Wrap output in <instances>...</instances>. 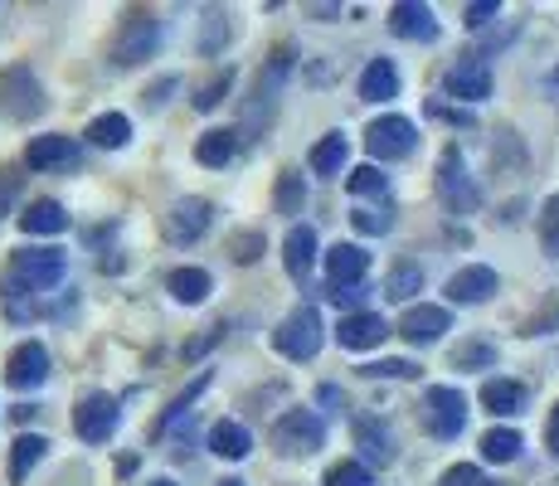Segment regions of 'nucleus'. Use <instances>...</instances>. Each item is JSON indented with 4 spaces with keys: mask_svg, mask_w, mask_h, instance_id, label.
Listing matches in <instances>:
<instances>
[{
    "mask_svg": "<svg viewBox=\"0 0 559 486\" xmlns=\"http://www.w3.org/2000/svg\"><path fill=\"white\" fill-rule=\"evenodd\" d=\"M287 79H293V49H287V45H277V49H273V59L263 63V73H258V79H253L249 103H243V132H258V127H267V122H273V112H277V97H283Z\"/></svg>",
    "mask_w": 559,
    "mask_h": 486,
    "instance_id": "1",
    "label": "nucleus"
},
{
    "mask_svg": "<svg viewBox=\"0 0 559 486\" xmlns=\"http://www.w3.org/2000/svg\"><path fill=\"white\" fill-rule=\"evenodd\" d=\"M433 190L448 214H477V204H481V190H477V180L467 176V161H462L457 146H443V156H438Z\"/></svg>",
    "mask_w": 559,
    "mask_h": 486,
    "instance_id": "2",
    "label": "nucleus"
},
{
    "mask_svg": "<svg viewBox=\"0 0 559 486\" xmlns=\"http://www.w3.org/2000/svg\"><path fill=\"white\" fill-rule=\"evenodd\" d=\"M45 107H49L45 88H39V79L25 63L0 73V117H5V122H35V117H45Z\"/></svg>",
    "mask_w": 559,
    "mask_h": 486,
    "instance_id": "3",
    "label": "nucleus"
},
{
    "mask_svg": "<svg viewBox=\"0 0 559 486\" xmlns=\"http://www.w3.org/2000/svg\"><path fill=\"white\" fill-rule=\"evenodd\" d=\"M273 351L283 355V360H311V355L321 351V311L317 307H293L283 321H277L273 331Z\"/></svg>",
    "mask_w": 559,
    "mask_h": 486,
    "instance_id": "4",
    "label": "nucleus"
},
{
    "mask_svg": "<svg viewBox=\"0 0 559 486\" xmlns=\"http://www.w3.org/2000/svg\"><path fill=\"white\" fill-rule=\"evenodd\" d=\"M156 49H160V20L152 10H132L112 39V63L117 69H136V63H146Z\"/></svg>",
    "mask_w": 559,
    "mask_h": 486,
    "instance_id": "5",
    "label": "nucleus"
},
{
    "mask_svg": "<svg viewBox=\"0 0 559 486\" xmlns=\"http://www.w3.org/2000/svg\"><path fill=\"white\" fill-rule=\"evenodd\" d=\"M63 273H69V258H63L59 248H20V253L10 258L5 277L25 292H45V287H59Z\"/></svg>",
    "mask_w": 559,
    "mask_h": 486,
    "instance_id": "6",
    "label": "nucleus"
},
{
    "mask_svg": "<svg viewBox=\"0 0 559 486\" xmlns=\"http://www.w3.org/2000/svg\"><path fill=\"white\" fill-rule=\"evenodd\" d=\"M321 442H326V424H321L311 408H293V414H283L273 428L277 458H311Z\"/></svg>",
    "mask_w": 559,
    "mask_h": 486,
    "instance_id": "7",
    "label": "nucleus"
},
{
    "mask_svg": "<svg viewBox=\"0 0 559 486\" xmlns=\"http://www.w3.org/2000/svg\"><path fill=\"white\" fill-rule=\"evenodd\" d=\"M424 428L433 438H457L462 428H467V394L453 384H433L424 394Z\"/></svg>",
    "mask_w": 559,
    "mask_h": 486,
    "instance_id": "8",
    "label": "nucleus"
},
{
    "mask_svg": "<svg viewBox=\"0 0 559 486\" xmlns=\"http://www.w3.org/2000/svg\"><path fill=\"white\" fill-rule=\"evenodd\" d=\"M214 224V204L200 200V194H186V200H176L166 210V220H160V234H166V244L186 248V244H200L204 234H210Z\"/></svg>",
    "mask_w": 559,
    "mask_h": 486,
    "instance_id": "9",
    "label": "nucleus"
},
{
    "mask_svg": "<svg viewBox=\"0 0 559 486\" xmlns=\"http://www.w3.org/2000/svg\"><path fill=\"white\" fill-rule=\"evenodd\" d=\"M414 146H418V127L400 112L374 117L370 132H365V151L374 161H404V156H414Z\"/></svg>",
    "mask_w": 559,
    "mask_h": 486,
    "instance_id": "10",
    "label": "nucleus"
},
{
    "mask_svg": "<svg viewBox=\"0 0 559 486\" xmlns=\"http://www.w3.org/2000/svg\"><path fill=\"white\" fill-rule=\"evenodd\" d=\"M117 399L112 394H83L79 399V408H73V434H79L83 442H107L117 434Z\"/></svg>",
    "mask_w": 559,
    "mask_h": 486,
    "instance_id": "11",
    "label": "nucleus"
},
{
    "mask_svg": "<svg viewBox=\"0 0 559 486\" xmlns=\"http://www.w3.org/2000/svg\"><path fill=\"white\" fill-rule=\"evenodd\" d=\"M443 93L457 97V103H481V97H491V69H487V59H477V54H462L453 69L443 73Z\"/></svg>",
    "mask_w": 559,
    "mask_h": 486,
    "instance_id": "12",
    "label": "nucleus"
},
{
    "mask_svg": "<svg viewBox=\"0 0 559 486\" xmlns=\"http://www.w3.org/2000/svg\"><path fill=\"white\" fill-rule=\"evenodd\" d=\"M497 292H501V277H497V268H487V263H467L448 277V301H457V307H481V301H491Z\"/></svg>",
    "mask_w": 559,
    "mask_h": 486,
    "instance_id": "13",
    "label": "nucleus"
},
{
    "mask_svg": "<svg viewBox=\"0 0 559 486\" xmlns=\"http://www.w3.org/2000/svg\"><path fill=\"white\" fill-rule=\"evenodd\" d=\"M49 380V351L45 341H20L5 360V384L10 389H39Z\"/></svg>",
    "mask_w": 559,
    "mask_h": 486,
    "instance_id": "14",
    "label": "nucleus"
},
{
    "mask_svg": "<svg viewBox=\"0 0 559 486\" xmlns=\"http://www.w3.org/2000/svg\"><path fill=\"white\" fill-rule=\"evenodd\" d=\"M443 331H453L448 307H428V301H418V307H408L400 317V336L408 345H433V341H443Z\"/></svg>",
    "mask_w": 559,
    "mask_h": 486,
    "instance_id": "15",
    "label": "nucleus"
},
{
    "mask_svg": "<svg viewBox=\"0 0 559 486\" xmlns=\"http://www.w3.org/2000/svg\"><path fill=\"white\" fill-rule=\"evenodd\" d=\"M365 273H370V253H365L360 244H336L326 253V283H331V292H336V287H360Z\"/></svg>",
    "mask_w": 559,
    "mask_h": 486,
    "instance_id": "16",
    "label": "nucleus"
},
{
    "mask_svg": "<svg viewBox=\"0 0 559 486\" xmlns=\"http://www.w3.org/2000/svg\"><path fill=\"white\" fill-rule=\"evenodd\" d=\"M384 336H390V327H384L380 311H346L336 327V341L346 345V351H374Z\"/></svg>",
    "mask_w": 559,
    "mask_h": 486,
    "instance_id": "17",
    "label": "nucleus"
},
{
    "mask_svg": "<svg viewBox=\"0 0 559 486\" xmlns=\"http://www.w3.org/2000/svg\"><path fill=\"white\" fill-rule=\"evenodd\" d=\"M390 29L400 39H418V45H433V39H438L433 10L418 5V0H400V5H390Z\"/></svg>",
    "mask_w": 559,
    "mask_h": 486,
    "instance_id": "18",
    "label": "nucleus"
},
{
    "mask_svg": "<svg viewBox=\"0 0 559 486\" xmlns=\"http://www.w3.org/2000/svg\"><path fill=\"white\" fill-rule=\"evenodd\" d=\"M283 268L293 283H302V277L317 268V229L311 224H293L283 239Z\"/></svg>",
    "mask_w": 559,
    "mask_h": 486,
    "instance_id": "19",
    "label": "nucleus"
},
{
    "mask_svg": "<svg viewBox=\"0 0 559 486\" xmlns=\"http://www.w3.org/2000/svg\"><path fill=\"white\" fill-rule=\"evenodd\" d=\"M79 161V146L69 142V137L49 132V137H29L25 146V166L29 170H59V166H73Z\"/></svg>",
    "mask_w": 559,
    "mask_h": 486,
    "instance_id": "20",
    "label": "nucleus"
},
{
    "mask_svg": "<svg viewBox=\"0 0 559 486\" xmlns=\"http://www.w3.org/2000/svg\"><path fill=\"white\" fill-rule=\"evenodd\" d=\"M20 229L25 234H39V239H53V234L69 229V210L59 200H29L20 210Z\"/></svg>",
    "mask_w": 559,
    "mask_h": 486,
    "instance_id": "21",
    "label": "nucleus"
},
{
    "mask_svg": "<svg viewBox=\"0 0 559 486\" xmlns=\"http://www.w3.org/2000/svg\"><path fill=\"white\" fill-rule=\"evenodd\" d=\"M210 452L214 458H224V462H243L253 452L249 428H243L239 418H219V424L210 428Z\"/></svg>",
    "mask_w": 559,
    "mask_h": 486,
    "instance_id": "22",
    "label": "nucleus"
},
{
    "mask_svg": "<svg viewBox=\"0 0 559 486\" xmlns=\"http://www.w3.org/2000/svg\"><path fill=\"white\" fill-rule=\"evenodd\" d=\"M360 97L365 103H390V97H400V69H394V59H370L365 63Z\"/></svg>",
    "mask_w": 559,
    "mask_h": 486,
    "instance_id": "23",
    "label": "nucleus"
},
{
    "mask_svg": "<svg viewBox=\"0 0 559 486\" xmlns=\"http://www.w3.org/2000/svg\"><path fill=\"white\" fill-rule=\"evenodd\" d=\"M481 408L497 418H515L525 414V384L521 380H487L481 384Z\"/></svg>",
    "mask_w": 559,
    "mask_h": 486,
    "instance_id": "24",
    "label": "nucleus"
},
{
    "mask_svg": "<svg viewBox=\"0 0 559 486\" xmlns=\"http://www.w3.org/2000/svg\"><path fill=\"white\" fill-rule=\"evenodd\" d=\"M356 448L365 462H380V467H390L394 462V434L380 424V418H360L356 424Z\"/></svg>",
    "mask_w": 559,
    "mask_h": 486,
    "instance_id": "25",
    "label": "nucleus"
},
{
    "mask_svg": "<svg viewBox=\"0 0 559 486\" xmlns=\"http://www.w3.org/2000/svg\"><path fill=\"white\" fill-rule=\"evenodd\" d=\"M234 156H239V132H229V127H214L195 142V161L210 170H224Z\"/></svg>",
    "mask_w": 559,
    "mask_h": 486,
    "instance_id": "26",
    "label": "nucleus"
},
{
    "mask_svg": "<svg viewBox=\"0 0 559 486\" xmlns=\"http://www.w3.org/2000/svg\"><path fill=\"white\" fill-rule=\"evenodd\" d=\"M166 292L180 301V307H200V301L214 292V277L204 273V268H176V273L166 277Z\"/></svg>",
    "mask_w": 559,
    "mask_h": 486,
    "instance_id": "27",
    "label": "nucleus"
},
{
    "mask_svg": "<svg viewBox=\"0 0 559 486\" xmlns=\"http://www.w3.org/2000/svg\"><path fill=\"white\" fill-rule=\"evenodd\" d=\"M45 452H49V438H39V434H20L15 438V448H10V482L15 486H25L29 482V472L45 462Z\"/></svg>",
    "mask_w": 559,
    "mask_h": 486,
    "instance_id": "28",
    "label": "nucleus"
},
{
    "mask_svg": "<svg viewBox=\"0 0 559 486\" xmlns=\"http://www.w3.org/2000/svg\"><path fill=\"white\" fill-rule=\"evenodd\" d=\"M311 170L317 176H341L346 170V161H350V142H346V132H326L317 146H311Z\"/></svg>",
    "mask_w": 559,
    "mask_h": 486,
    "instance_id": "29",
    "label": "nucleus"
},
{
    "mask_svg": "<svg viewBox=\"0 0 559 486\" xmlns=\"http://www.w3.org/2000/svg\"><path fill=\"white\" fill-rule=\"evenodd\" d=\"M83 137H88L93 146H103V151H122L127 142H132V122H127L122 112H103V117H93Z\"/></svg>",
    "mask_w": 559,
    "mask_h": 486,
    "instance_id": "30",
    "label": "nucleus"
},
{
    "mask_svg": "<svg viewBox=\"0 0 559 486\" xmlns=\"http://www.w3.org/2000/svg\"><path fill=\"white\" fill-rule=\"evenodd\" d=\"M414 292H424V268L418 263H394L384 273V297L390 301H414Z\"/></svg>",
    "mask_w": 559,
    "mask_h": 486,
    "instance_id": "31",
    "label": "nucleus"
},
{
    "mask_svg": "<svg viewBox=\"0 0 559 486\" xmlns=\"http://www.w3.org/2000/svg\"><path fill=\"white\" fill-rule=\"evenodd\" d=\"M521 448H525V438L515 434V428H487V434H481V458L487 462H515Z\"/></svg>",
    "mask_w": 559,
    "mask_h": 486,
    "instance_id": "32",
    "label": "nucleus"
},
{
    "mask_svg": "<svg viewBox=\"0 0 559 486\" xmlns=\"http://www.w3.org/2000/svg\"><path fill=\"white\" fill-rule=\"evenodd\" d=\"M302 204H307V180L297 176V170H283V176H277V190H273V210L293 220V214H302Z\"/></svg>",
    "mask_w": 559,
    "mask_h": 486,
    "instance_id": "33",
    "label": "nucleus"
},
{
    "mask_svg": "<svg viewBox=\"0 0 559 486\" xmlns=\"http://www.w3.org/2000/svg\"><path fill=\"white\" fill-rule=\"evenodd\" d=\"M224 253L234 258L239 268H249V263H258V258L267 253V239H263V229H239V234H229L224 239Z\"/></svg>",
    "mask_w": 559,
    "mask_h": 486,
    "instance_id": "34",
    "label": "nucleus"
},
{
    "mask_svg": "<svg viewBox=\"0 0 559 486\" xmlns=\"http://www.w3.org/2000/svg\"><path fill=\"white\" fill-rule=\"evenodd\" d=\"M229 88H234V69L224 63V69H214L210 79H204L200 88H195V112H214V107L229 97Z\"/></svg>",
    "mask_w": 559,
    "mask_h": 486,
    "instance_id": "35",
    "label": "nucleus"
},
{
    "mask_svg": "<svg viewBox=\"0 0 559 486\" xmlns=\"http://www.w3.org/2000/svg\"><path fill=\"white\" fill-rule=\"evenodd\" d=\"M497 365V345L491 341H462L453 351V370H491Z\"/></svg>",
    "mask_w": 559,
    "mask_h": 486,
    "instance_id": "36",
    "label": "nucleus"
},
{
    "mask_svg": "<svg viewBox=\"0 0 559 486\" xmlns=\"http://www.w3.org/2000/svg\"><path fill=\"white\" fill-rule=\"evenodd\" d=\"M346 190L360 194V200H384V194H390V180L380 176V166H356L346 176Z\"/></svg>",
    "mask_w": 559,
    "mask_h": 486,
    "instance_id": "37",
    "label": "nucleus"
},
{
    "mask_svg": "<svg viewBox=\"0 0 559 486\" xmlns=\"http://www.w3.org/2000/svg\"><path fill=\"white\" fill-rule=\"evenodd\" d=\"M550 331H559V287L540 301V311H535V317L521 321V336H550Z\"/></svg>",
    "mask_w": 559,
    "mask_h": 486,
    "instance_id": "38",
    "label": "nucleus"
},
{
    "mask_svg": "<svg viewBox=\"0 0 559 486\" xmlns=\"http://www.w3.org/2000/svg\"><path fill=\"white\" fill-rule=\"evenodd\" d=\"M540 248H545V258L559 263V194H550L540 204Z\"/></svg>",
    "mask_w": 559,
    "mask_h": 486,
    "instance_id": "39",
    "label": "nucleus"
},
{
    "mask_svg": "<svg viewBox=\"0 0 559 486\" xmlns=\"http://www.w3.org/2000/svg\"><path fill=\"white\" fill-rule=\"evenodd\" d=\"M326 486H374V477H370V467L365 462H331L326 467Z\"/></svg>",
    "mask_w": 559,
    "mask_h": 486,
    "instance_id": "40",
    "label": "nucleus"
},
{
    "mask_svg": "<svg viewBox=\"0 0 559 486\" xmlns=\"http://www.w3.org/2000/svg\"><path fill=\"white\" fill-rule=\"evenodd\" d=\"M204 389H210V370H204V375H200V380H195V384H190V389H186V394H176V399H170V408H166V414H160V428L180 424V418H186V414H190V404H195V399L204 394Z\"/></svg>",
    "mask_w": 559,
    "mask_h": 486,
    "instance_id": "41",
    "label": "nucleus"
},
{
    "mask_svg": "<svg viewBox=\"0 0 559 486\" xmlns=\"http://www.w3.org/2000/svg\"><path fill=\"white\" fill-rule=\"evenodd\" d=\"M365 380H414L418 365L414 360H374V365H360Z\"/></svg>",
    "mask_w": 559,
    "mask_h": 486,
    "instance_id": "42",
    "label": "nucleus"
},
{
    "mask_svg": "<svg viewBox=\"0 0 559 486\" xmlns=\"http://www.w3.org/2000/svg\"><path fill=\"white\" fill-rule=\"evenodd\" d=\"M497 15H501V0H472V5L462 10V25H467V29H487Z\"/></svg>",
    "mask_w": 559,
    "mask_h": 486,
    "instance_id": "43",
    "label": "nucleus"
},
{
    "mask_svg": "<svg viewBox=\"0 0 559 486\" xmlns=\"http://www.w3.org/2000/svg\"><path fill=\"white\" fill-rule=\"evenodd\" d=\"M438 486H497V482H487L481 477V467H472V462H457V467L443 472V482Z\"/></svg>",
    "mask_w": 559,
    "mask_h": 486,
    "instance_id": "44",
    "label": "nucleus"
},
{
    "mask_svg": "<svg viewBox=\"0 0 559 486\" xmlns=\"http://www.w3.org/2000/svg\"><path fill=\"white\" fill-rule=\"evenodd\" d=\"M350 224H356L360 234H390L394 214H380V210H356V214H350Z\"/></svg>",
    "mask_w": 559,
    "mask_h": 486,
    "instance_id": "45",
    "label": "nucleus"
},
{
    "mask_svg": "<svg viewBox=\"0 0 559 486\" xmlns=\"http://www.w3.org/2000/svg\"><path fill=\"white\" fill-rule=\"evenodd\" d=\"M15 190H20V176L0 170V220H5V210H10V200H15Z\"/></svg>",
    "mask_w": 559,
    "mask_h": 486,
    "instance_id": "46",
    "label": "nucleus"
},
{
    "mask_svg": "<svg viewBox=\"0 0 559 486\" xmlns=\"http://www.w3.org/2000/svg\"><path fill=\"white\" fill-rule=\"evenodd\" d=\"M214 341H224V327H210V331H204L200 341H190V345H186V355H190V360H195V355H204V351H210Z\"/></svg>",
    "mask_w": 559,
    "mask_h": 486,
    "instance_id": "47",
    "label": "nucleus"
},
{
    "mask_svg": "<svg viewBox=\"0 0 559 486\" xmlns=\"http://www.w3.org/2000/svg\"><path fill=\"white\" fill-rule=\"evenodd\" d=\"M428 112H433V117H448V122H457V127H472V112H467V107H457V112H453V107L433 103V107H428Z\"/></svg>",
    "mask_w": 559,
    "mask_h": 486,
    "instance_id": "48",
    "label": "nucleus"
},
{
    "mask_svg": "<svg viewBox=\"0 0 559 486\" xmlns=\"http://www.w3.org/2000/svg\"><path fill=\"white\" fill-rule=\"evenodd\" d=\"M360 297H365V283H360V287H336V292H331V301H336V307H356Z\"/></svg>",
    "mask_w": 559,
    "mask_h": 486,
    "instance_id": "49",
    "label": "nucleus"
},
{
    "mask_svg": "<svg viewBox=\"0 0 559 486\" xmlns=\"http://www.w3.org/2000/svg\"><path fill=\"white\" fill-rule=\"evenodd\" d=\"M545 442H550V452H559V404H555L550 424H545Z\"/></svg>",
    "mask_w": 559,
    "mask_h": 486,
    "instance_id": "50",
    "label": "nucleus"
},
{
    "mask_svg": "<svg viewBox=\"0 0 559 486\" xmlns=\"http://www.w3.org/2000/svg\"><path fill=\"white\" fill-rule=\"evenodd\" d=\"M170 88H176V79L156 83V88H152V97H146V103H152V107H160V103H166V93H170Z\"/></svg>",
    "mask_w": 559,
    "mask_h": 486,
    "instance_id": "51",
    "label": "nucleus"
},
{
    "mask_svg": "<svg viewBox=\"0 0 559 486\" xmlns=\"http://www.w3.org/2000/svg\"><path fill=\"white\" fill-rule=\"evenodd\" d=\"M550 93L559 97V63H555V73H550Z\"/></svg>",
    "mask_w": 559,
    "mask_h": 486,
    "instance_id": "52",
    "label": "nucleus"
},
{
    "mask_svg": "<svg viewBox=\"0 0 559 486\" xmlns=\"http://www.w3.org/2000/svg\"><path fill=\"white\" fill-rule=\"evenodd\" d=\"M146 486H176V482H170V477H156V482H146Z\"/></svg>",
    "mask_w": 559,
    "mask_h": 486,
    "instance_id": "53",
    "label": "nucleus"
},
{
    "mask_svg": "<svg viewBox=\"0 0 559 486\" xmlns=\"http://www.w3.org/2000/svg\"><path fill=\"white\" fill-rule=\"evenodd\" d=\"M219 486H249V482H239V477H229V482H219Z\"/></svg>",
    "mask_w": 559,
    "mask_h": 486,
    "instance_id": "54",
    "label": "nucleus"
}]
</instances>
